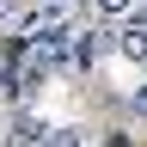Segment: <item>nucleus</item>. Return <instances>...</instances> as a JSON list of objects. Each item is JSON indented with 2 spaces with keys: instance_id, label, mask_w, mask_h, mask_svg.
Wrapping results in <instances>:
<instances>
[{
  "instance_id": "39448f33",
  "label": "nucleus",
  "mask_w": 147,
  "mask_h": 147,
  "mask_svg": "<svg viewBox=\"0 0 147 147\" xmlns=\"http://www.w3.org/2000/svg\"><path fill=\"white\" fill-rule=\"evenodd\" d=\"M37 6H43L49 18H74V12H80V0H37Z\"/></svg>"
},
{
  "instance_id": "7ed1b4c3",
  "label": "nucleus",
  "mask_w": 147,
  "mask_h": 147,
  "mask_svg": "<svg viewBox=\"0 0 147 147\" xmlns=\"http://www.w3.org/2000/svg\"><path fill=\"white\" fill-rule=\"evenodd\" d=\"M80 6H86L92 18H110V25H117V18H123L129 6H135V0H80Z\"/></svg>"
},
{
  "instance_id": "f257e3e1",
  "label": "nucleus",
  "mask_w": 147,
  "mask_h": 147,
  "mask_svg": "<svg viewBox=\"0 0 147 147\" xmlns=\"http://www.w3.org/2000/svg\"><path fill=\"white\" fill-rule=\"evenodd\" d=\"M110 49H117L123 61L147 67V31H141V25H117V31H110Z\"/></svg>"
},
{
  "instance_id": "423d86ee",
  "label": "nucleus",
  "mask_w": 147,
  "mask_h": 147,
  "mask_svg": "<svg viewBox=\"0 0 147 147\" xmlns=\"http://www.w3.org/2000/svg\"><path fill=\"white\" fill-rule=\"evenodd\" d=\"M129 110H135V117H147V80L129 86Z\"/></svg>"
},
{
  "instance_id": "0eeeda50",
  "label": "nucleus",
  "mask_w": 147,
  "mask_h": 147,
  "mask_svg": "<svg viewBox=\"0 0 147 147\" xmlns=\"http://www.w3.org/2000/svg\"><path fill=\"white\" fill-rule=\"evenodd\" d=\"M6 18H18V0H0V25H6Z\"/></svg>"
},
{
  "instance_id": "f03ea898",
  "label": "nucleus",
  "mask_w": 147,
  "mask_h": 147,
  "mask_svg": "<svg viewBox=\"0 0 147 147\" xmlns=\"http://www.w3.org/2000/svg\"><path fill=\"white\" fill-rule=\"evenodd\" d=\"M49 129H55V123H43V117L25 110V117L12 123V147H49Z\"/></svg>"
},
{
  "instance_id": "20e7f679",
  "label": "nucleus",
  "mask_w": 147,
  "mask_h": 147,
  "mask_svg": "<svg viewBox=\"0 0 147 147\" xmlns=\"http://www.w3.org/2000/svg\"><path fill=\"white\" fill-rule=\"evenodd\" d=\"M49 147H92V135H86V129H61V123H55V129H49Z\"/></svg>"
}]
</instances>
